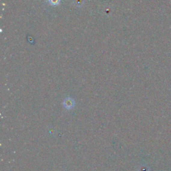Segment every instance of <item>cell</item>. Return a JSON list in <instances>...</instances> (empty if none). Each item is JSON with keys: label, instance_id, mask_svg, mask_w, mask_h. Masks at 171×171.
Here are the masks:
<instances>
[{"label": "cell", "instance_id": "1", "mask_svg": "<svg viewBox=\"0 0 171 171\" xmlns=\"http://www.w3.org/2000/svg\"><path fill=\"white\" fill-rule=\"evenodd\" d=\"M65 106H68V108H70V106H73V104H72L70 102H68V100H67L66 101V102H65Z\"/></svg>", "mask_w": 171, "mask_h": 171}]
</instances>
